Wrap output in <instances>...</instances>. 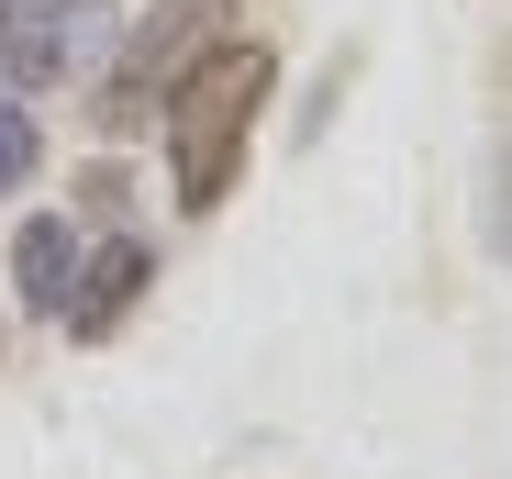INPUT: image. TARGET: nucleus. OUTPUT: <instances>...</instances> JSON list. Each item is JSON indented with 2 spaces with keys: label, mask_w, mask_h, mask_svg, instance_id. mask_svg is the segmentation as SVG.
Masks as SVG:
<instances>
[{
  "label": "nucleus",
  "mask_w": 512,
  "mask_h": 479,
  "mask_svg": "<svg viewBox=\"0 0 512 479\" xmlns=\"http://www.w3.org/2000/svg\"><path fill=\"white\" fill-rule=\"evenodd\" d=\"M34 156H45V134H34V112H23V101H0V201H12V190L34 179Z\"/></svg>",
  "instance_id": "nucleus-6"
},
{
  "label": "nucleus",
  "mask_w": 512,
  "mask_h": 479,
  "mask_svg": "<svg viewBox=\"0 0 512 479\" xmlns=\"http://www.w3.org/2000/svg\"><path fill=\"white\" fill-rule=\"evenodd\" d=\"M12 279H23L34 312H67V279H78V223L67 212H45V223L12 234Z\"/></svg>",
  "instance_id": "nucleus-5"
},
{
  "label": "nucleus",
  "mask_w": 512,
  "mask_h": 479,
  "mask_svg": "<svg viewBox=\"0 0 512 479\" xmlns=\"http://www.w3.org/2000/svg\"><path fill=\"white\" fill-rule=\"evenodd\" d=\"M268 90H279V56L268 45H212L179 90H167V179H179V212H223V190L245 179V134H256V112H268Z\"/></svg>",
  "instance_id": "nucleus-1"
},
{
  "label": "nucleus",
  "mask_w": 512,
  "mask_h": 479,
  "mask_svg": "<svg viewBox=\"0 0 512 479\" xmlns=\"http://www.w3.org/2000/svg\"><path fill=\"white\" fill-rule=\"evenodd\" d=\"M134 290H145V246H134V234H112V246L67 279V335H78V346H101L123 312H134Z\"/></svg>",
  "instance_id": "nucleus-4"
},
{
  "label": "nucleus",
  "mask_w": 512,
  "mask_h": 479,
  "mask_svg": "<svg viewBox=\"0 0 512 479\" xmlns=\"http://www.w3.org/2000/svg\"><path fill=\"white\" fill-rule=\"evenodd\" d=\"M90 45H101L90 0H0V78L12 90H56Z\"/></svg>",
  "instance_id": "nucleus-3"
},
{
  "label": "nucleus",
  "mask_w": 512,
  "mask_h": 479,
  "mask_svg": "<svg viewBox=\"0 0 512 479\" xmlns=\"http://www.w3.org/2000/svg\"><path fill=\"white\" fill-rule=\"evenodd\" d=\"M223 34H234V0H156V12L134 23V45H123V67L101 78V134H123L134 112H156Z\"/></svg>",
  "instance_id": "nucleus-2"
},
{
  "label": "nucleus",
  "mask_w": 512,
  "mask_h": 479,
  "mask_svg": "<svg viewBox=\"0 0 512 479\" xmlns=\"http://www.w3.org/2000/svg\"><path fill=\"white\" fill-rule=\"evenodd\" d=\"M490 223H501V257H512V145H501V212Z\"/></svg>",
  "instance_id": "nucleus-7"
}]
</instances>
